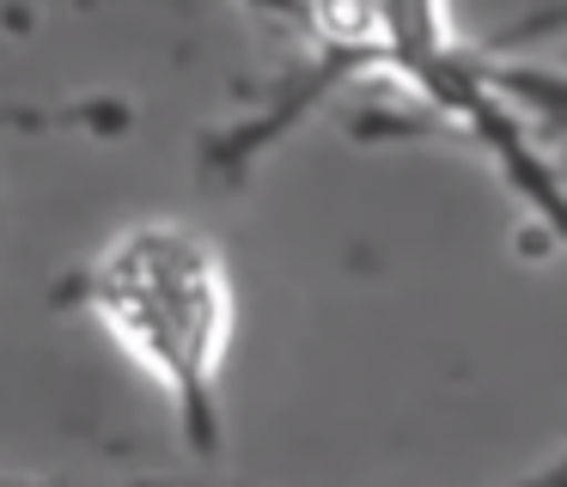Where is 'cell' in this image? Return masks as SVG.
Returning <instances> with one entry per match:
<instances>
[{
	"label": "cell",
	"instance_id": "cell-1",
	"mask_svg": "<svg viewBox=\"0 0 567 487\" xmlns=\"http://www.w3.org/2000/svg\"><path fill=\"white\" fill-rule=\"evenodd\" d=\"M92 299H99L111 335L141 365L172 377L177 390H202L220 372L233 299H226V274L202 238L177 226L128 231L99 262Z\"/></svg>",
	"mask_w": 567,
	"mask_h": 487
},
{
	"label": "cell",
	"instance_id": "cell-2",
	"mask_svg": "<svg viewBox=\"0 0 567 487\" xmlns=\"http://www.w3.org/2000/svg\"><path fill=\"white\" fill-rule=\"evenodd\" d=\"M311 19L336 43H372L391 24L384 19V0H311Z\"/></svg>",
	"mask_w": 567,
	"mask_h": 487
}]
</instances>
